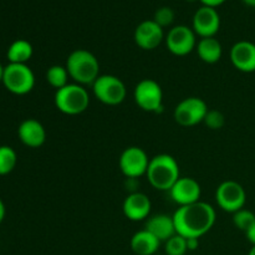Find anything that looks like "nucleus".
Listing matches in <instances>:
<instances>
[{"label":"nucleus","mask_w":255,"mask_h":255,"mask_svg":"<svg viewBox=\"0 0 255 255\" xmlns=\"http://www.w3.org/2000/svg\"><path fill=\"white\" fill-rule=\"evenodd\" d=\"M17 163V156L10 146H0V176L11 173Z\"/></svg>","instance_id":"nucleus-23"},{"label":"nucleus","mask_w":255,"mask_h":255,"mask_svg":"<svg viewBox=\"0 0 255 255\" xmlns=\"http://www.w3.org/2000/svg\"><path fill=\"white\" fill-rule=\"evenodd\" d=\"M153 20L159 25L161 27L171 26L174 21V11L172 7L169 6H161L156 10L154 12Z\"/></svg>","instance_id":"nucleus-26"},{"label":"nucleus","mask_w":255,"mask_h":255,"mask_svg":"<svg viewBox=\"0 0 255 255\" xmlns=\"http://www.w3.org/2000/svg\"><path fill=\"white\" fill-rule=\"evenodd\" d=\"M159 246L161 242L146 229L137 232L131 238V249L136 255H153Z\"/></svg>","instance_id":"nucleus-19"},{"label":"nucleus","mask_w":255,"mask_h":255,"mask_svg":"<svg viewBox=\"0 0 255 255\" xmlns=\"http://www.w3.org/2000/svg\"><path fill=\"white\" fill-rule=\"evenodd\" d=\"M2 85L14 95H26L35 86V75L26 64H7L4 67Z\"/></svg>","instance_id":"nucleus-5"},{"label":"nucleus","mask_w":255,"mask_h":255,"mask_svg":"<svg viewBox=\"0 0 255 255\" xmlns=\"http://www.w3.org/2000/svg\"><path fill=\"white\" fill-rule=\"evenodd\" d=\"M196 32L187 25H176L168 31L166 40L167 49L176 56H186L197 46Z\"/></svg>","instance_id":"nucleus-11"},{"label":"nucleus","mask_w":255,"mask_h":255,"mask_svg":"<svg viewBox=\"0 0 255 255\" xmlns=\"http://www.w3.org/2000/svg\"><path fill=\"white\" fill-rule=\"evenodd\" d=\"M95 97L109 106H117L126 99L127 90L124 81L114 75H100L92 84Z\"/></svg>","instance_id":"nucleus-6"},{"label":"nucleus","mask_w":255,"mask_h":255,"mask_svg":"<svg viewBox=\"0 0 255 255\" xmlns=\"http://www.w3.org/2000/svg\"><path fill=\"white\" fill-rule=\"evenodd\" d=\"M246 236H247V239L251 242L252 246H255V223L246 232Z\"/></svg>","instance_id":"nucleus-29"},{"label":"nucleus","mask_w":255,"mask_h":255,"mask_svg":"<svg viewBox=\"0 0 255 255\" xmlns=\"http://www.w3.org/2000/svg\"><path fill=\"white\" fill-rule=\"evenodd\" d=\"M2 75H4V67L0 64V82H2Z\"/></svg>","instance_id":"nucleus-33"},{"label":"nucleus","mask_w":255,"mask_h":255,"mask_svg":"<svg viewBox=\"0 0 255 255\" xmlns=\"http://www.w3.org/2000/svg\"><path fill=\"white\" fill-rule=\"evenodd\" d=\"M221 27V16L216 7L202 5L193 15L192 29L202 37H213Z\"/></svg>","instance_id":"nucleus-12"},{"label":"nucleus","mask_w":255,"mask_h":255,"mask_svg":"<svg viewBox=\"0 0 255 255\" xmlns=\"http://www.w3.org/2000/svg\"><path fill=\"white\" fill-rule=\"evenodd\" d=\"M231 61L238 71L251 74L255 71V44L248 40L236 42L231 49Z\"/></svg>","instance_id":"nucleus-15"},{"label":"nucleus","mask_w":255,"mask_h":255,"mask_svg":"<svg viewBox=\"0 0 255 255\" xmlns=\"http://www.w3.org/2000/svg\"><path fill=\"white\" fill-rule=\"evenodd\" d=\"M209 111L206 101L199 97H187L176 106L173 112L174 121L183 127H192L204 121Z\"/></svg>","instance_id":"nucleus-8"},{"label":"nucleus","mask_w":255,"mask_h":255,"mask_svg":"<svg viewBox=\"0 0 255 255\" xmlns=\"http://www.w3.org/2000/svg\"><path fill=\"white\" fill-rule=\"evenodd\" d=\"M34 54L32 45L27 40L17 39L10 44L6 57L9 64H26Z\"/></svg>","instance_id":"nucleus-21"},{"label":"nucleus","mask_w":255,"mask_h":255,"mask_svg":"<svg viewBox=\"0 0 255 255\" xmlns=\"http://www.w3.org/2000/svg\"><path fill=\"white\" fill-rule=\"evenodd\" d=\"M196 50L199 59L203 62H206V64H216V62H218L221 60L222 54H223L222 44L214 36L202 37L197 42Z\"/></svg>","instance_id":"nucleus-20"},{"label":"nucleus","mask_w":255,"mask_h":255,"mask_svg":"<svg viewBox=\"0 0 255 255\" xmlns=\"http://www.w3.org/2000/svg\"><path fill=\"white\" fill-rule=\"evenodd\" d=\"M243 1L246 2L247 5H249V6L255 7V0H243Z\"/></svg>","instance_id":"nucleus-32"},{"label":"nucleus","mask_w":255,"mask_h":255,"mask_svg":"<svg viewBox=\"0 0 255 255\" xmlns=\"http://www.w3.org/2000/svg\"><path fill=\"white\" fill-rule=\"evenodd\" d=\"M152 203L148 197L141 192H133L128 194L124 201L122 211L125 217L132 222H139L146 219L151 213Z\"/></svg>","instance_id":"nucleus-16"},{"label":"nucleus","mask_w":255,"mask_h":255,"mask_svg":"<svg viewBox=\"0 0 255 255\" xmlns=\"http://www.w3.org/2000/svg\"><path fill=\"white\" fill-rule=\"evenodd\" d=\"M148 156L146 152L137 146L127 147L121 153L119 159V166L124 176L128 179H136L138 177L146 176L149 164Z\"/></svg>","instance_id":"nucleus-10"},{"label":"nucleus","mask_w":255,"mask_h":255,"mask_svg":"<svg viewBox=\"0 0 255 255\" xmlns=\"http://www.w3.org/2000/svg\"><path fill=\"white\" fill-rule=\"evenodd\" d=\"M17 136L20 142L30 148H39L46 141V131L41 122L35 119L24 120L19 125Z\"/></svg>","instance_id":"nucleus-17"},{"label":"nucleus","mask_w":255,"mask_h":255,"mask_svg":"<svg viewBox=\"0 0 255 255\" xmlns=\"http://www.w3.org/2000/svg\"><path fill=\"white\" fill-rule=\"evenodd\" d=\"M5 218V204L4 202L0 199V224H1V222L4 221Z\"/></svg>","instance_id":"nucleus-31"},{"label":"nucleus","mask_w":255,"mask_h":255,"mask_svg":"<svg viewBox=\"0 0 255 255\" xmlns=\"http://www.w3.org/2000/svg\"><path fill=\"white\" fill-rule=\"evenodd\" d=\"M54 102L60 112L69 116H76L89 109L90 95L82 85L74 82L56 90Z\"/></svg>","instance_id":"nucleus-4"},{"label":"nucleus","mask_w":255,"mask_h":255,"mask_svg":"<svg viewBox=\"0 0 255 255\" xmlns=\"http://www.w3.org/2000/svg\"><path fill=\"white\" fill-rule=\"evenodd\" d=\"M146 177L154 189L169 192L181 177L178 162L171 154H157L149 159Z\"/></svg>","instance_id":"nucleus-2"},{"label":"nucleus","mask_w":255,"mask_h":255,"mask_svg":"<svg viewBox=\"0 0 255 255\" xmlns=\"http://www.w3.org/2000/svg\"><path fill=\"white\" fill-rule=\"evenodd\" d=\"M176 232L188 238H201L213 228L216 223V211L211 204L198 201L182 206L173 214Z\"/></svg>","instance_id":"nucleus-1"},{"label":"nucleus","mask_w":255,"mask_h":255,"mask_svg":"<svg viewBox=\"0 0 255 255\" xmlns=\"http://www.w3.org/2000/svg\"><path fill=\"white\" fill-rule=\"evenodd\" d=\"M69 72L66 66L61 65H52L46 71V81L54 89H62L69 84Z\"/></svg>","instance_id":"nucleus-22"},{"label":"nucleus","mask_w":255,"mask_h":255,"mask_svg":"<svg viewBox=\"0 0 255 255\" xmlns=\"http://www.w3.org/2000/svg\"><path fill=\"white\" fill-rule=\"evenodd\" d=\"M134 42L142 50H154L164 40L163 27L159 26L153 19L144 20L137 25L133 34Z\"/></svg>","instance_id":"nucleus-13"},{"label":"nucleus","mask_w":255,"mask_h":255,"mask_svg":"<svg viewBox=\"0 0 255 255\" xmlns=\"http://www.w3.org/2000/svg\"><path fill=\"white\" fill-rule=\"evenodd\" d=\"M201 184L191 177H179L169 191V196L179 207L188 206L201 201Z\"/></svg>","instance_id":"nucleus-14"},{"label":"nucleus","mask_w":255,"mask_h":255,"mask_svg":"<svg viewBox=\"0 0 255 255\" xmlns=\"http://www.w3.org/2000/svg\"><path fill=\"white\" fill-rule=\"evenodd\" d=\"M204 124L211 129H221L226 125V117L221 111L217 110H209L204 117Z\"/></svg>","instance_id":"nucleus-27"},{"label":"nucleus","mask_w":255,"mask_h":255,"mask_svg":"<svg viewBox=\"0 0 255 255\" xmlns=\"http://www.w3.org/2000/svg\"><path fill=\"white\" fill-rule=\"evenodd\" d=\"M146 231L153 234L159 242H167L169 238L176 236V226H174L173 216H168V214H156L147 219Z\"/></svg>","instance_id":"nucleus-18"},{"label":"nucleus","mask_w":255,"mask_h":255,"mask_svg":"<svg viewBox=\"0 0 255 255\" xmlns=\"http://www.w3.org/2000/svg\"><path fill=\"white\" fill-rule=\"evenodd\" d=\"M187 247H188V252L196 251L199 247V239L198 238H188L187 239Z\"/></svg>","instance_id":"nucleus-28"},{"label":"nucleus","mask_w":255,"mask_h":255,"mask_svg":"<svg viewBox=\"0 0 255 255\" xmlns=\"http://www.w3.org/2000/svg\"><path fill=\"white\" fill-rule=\"evenodd\" d=\"M224 1H226V0H201L202 4L206 5V6H211V7L219 6V5L223 4Z\"/></svg>","instance_id":"nucleus-30"},{"label":"nucleus","mask_w":255,"mask_h":255,"mask_svg":"<svg viewBox=\"0 0 255 255\" xmlns=\"http://www.w3.org/2000/svg\"><path fill=\"white\" fill-rule=\"evenodd\" d=\"M164 251L167 255H186L188 252L187 239L179 234H176L167 242H164Z\"/></svg>","instance_id":"nucleus-24"},{"label":"nucleus","mask_w":255,"mask_h":255,"mask_svg":"<svg viewBox=\"0 0 255 255\" xmlns=\"http://www.w3.org/2000/svg\"><path fill=\"white\" fill-rule=\"evenodd\" d=\"M248 255H255V246H252L251 251H249Z\"/></svg>","instance_id":"nucleus-34"},{"label":"nucleus","mask_w":255,"mask_h":255,"mask_svg":"<svg viewBox=\"0 0 255 255\" xmlns=\"http://www.w3.org/2000/svg\"><path fill=\"white\" fill-rule=\"evenodd\" d=\"M216 201L219 208L228 213H236L244 208L247 202L246 189L236 181H226L219 184L216 192Z\"/></svg>","instance_id":"nucleus-9"},{"label":"nucleus","mask_w":255,"mask_h":255,"mask_svg":"<svg viewBox=\"0 0 255 255\" xmlns=\"http://www.w3.org/2000/svg\"><path fill=\"white\" fill-rule=\"evenodd\" d=\"M66 69L70 79L75 84L92 85L100 76V62L91 51L85 49L74 50L66 60Z\"/></svg>","instance_id":"nucleus-3"},{"label":"nucleus","mask_w":255,"mask_h":255,"mask_svg":"<svg viewBox=\"0 0 255 255\" xmlns=\"http://www.w3.org/2000/svg\"><path fill=\"white\" fill-rule=\"evenodd\" d=\"M233 223L239 231L246 233L255 223V214L249 209H241V211L233 213Z\"/></svg>","instance_id":"nucleus-25"},{"label":"nucleus","mask_w":255,"mask_h":255,"mask_svg":"<svg viewBox=\"0 0 255 255\" xmlns=\"http://www.w3.org/2000/svg\"><path fill=\"white\" fill-rule=\"evenodd\" d=\"M133 99L137 106L146 112L158 114L163 110V91L161 85L152 79H143L136 85Z\"/></svg>","instance_id":"nucleus-7"}]
</instances>
